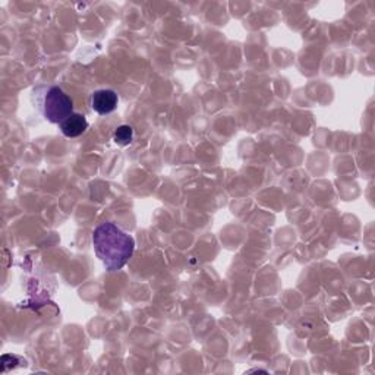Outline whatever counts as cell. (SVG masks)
<instances>
[{
  "mask_svg": "<svg viewBox=\"0 0 375 375\" xmlns=\"http://www.w3.org/2000/svg\"><path fill=\"white\" fill-rule=\"evenodd\" d=\"M93 245L97 257L108 271L122 270L134 256L135 240L113 223H103L93 232Z\"/></svg>",
  "mask_w": 375,
  "mask_h": 375,
  "instance_id": "1",
  "label": "cell"
},
{
  "mask_svg": "<svg viewBox=\"0 0 375 375\" xmlns=\"http://www.w3.org/2000/svg\"><path fill=\"white\" fill-rule=\"evenodd\" d=\"M43 115L52 124H62L70 115H74V102L59 87H52L44 95Z\"/></svg>",
  "mask_w": 375,
  "mask_h": 375,
  "instance_id": "2",
  "label": "cell"
},
{
  "mask_svg": "<svg viewBox=\"0 0 375 375\" xmlns=\"http://www.w3.org/2000/svg\"><path fill=\"white\" fill-rule=\"evenodd\" d=\"M119 103V97L116 91L113 90H97L91 95V107L95 113H99L100 116L110 115L112 112L116 110Z\"/></svg>",
  "mask_w": 375,
  "mask_h": 375,
  "instance_id": "3",
  "label": "cell"
},
{
  "mask_svg": "<svg viewBox=\"0 0 375 375\" xmlns=\"http://www.w3.org/2000/svg\"><path fill=\"white\" fill-rule=\"evenodd\" d=\"M87 129H88L87 119L86 116H82L79 113L70 115L66 120L60 124V131H62V134L68 138H77L82 135Z\"/></svg>",
  "mask_w": 375,
  "mask_h": 375,
  "instance_id": "4",
  "label": "cell"
},
{
  "mask_svg": "<svg viewBox=\"0 0 375 375\" xmlns=\"http://www.w3.org/2000/svg\"><path fill=\"white\" fill-rule=\"evenodd\" d=\"M132 140H134V129H132V126L122 125V126H119L115 131L113 141L117 145H120V147H125V145H129L132 142Z\"/></svg>",
  "mask_w": 375,
  "mask_h": 375,
  "instance_id": "5",
  "label": "cell"
}]
</instances>
